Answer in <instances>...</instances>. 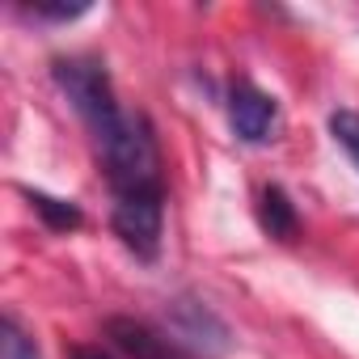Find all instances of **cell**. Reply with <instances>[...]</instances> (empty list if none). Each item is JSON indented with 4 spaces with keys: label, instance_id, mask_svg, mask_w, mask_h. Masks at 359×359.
<instances>
[{
    "label": "cell",
    "instance_id": "9c48e42d",
    "mask_svg": "<svg viewBox=\"0 0 359 359\" xmlns=\"http://www.w3.org/2000/svg\"><path fill=\"white\" fill-rule=\"evenodd\" d=\"M0 359H39L34 338L22 330V321H18L13 313L0 317Z\"/></svg>",
    "mask_w": 359,
    "mask_h": 359
},
{
    "label": "cell",
    "instance_id": "3957f363",
    "mask_svg": "<svg viewBox=\"0 0 359 359\" xmlns=\"http://www.w3.org/2000/svg\"><path fill=\"white\" fill-rule=\"evenodd\" d=\"M114 237L144 262L161 254V233H165V187H140V191H118L114 212H110Z\"/></svg>",
    "mask_w": 359,
    "mask_h": 359
},
{
    "label": "cell",
    "instance_id": "6da1fadb",
    "mask_svg": "<svg viewBox=\"0 0 359 359\" xmlns=\"http://www.w3.org/2000/svg\"><path fill=\"white\" fill-rule=\"evenodd\" d=\"M110 191H140V187H165L161 182V148H156V131L144 114H123V123L97 140Z\"/></svg>",
    "mask_w": 359,
    "mask_h": 359
},
{
    "label": "cell",
    "instance_id": "8992f818",
    "mask_svg": "<svg viewBox=\"0 0 359 359\" xmlns=\"http://www.w3.org/2000/svg\"><path fill=\"white\" fill-rule=\"evenodd\" d=\"M106 338H110L127 359H191L187 346L177 342V338H169V334H161L156 325H148V321H140V317H127V313L106 317Z\"/></svg>",
    "mask_w": 359,
    "mask_h": 359
},
{
    "label": "cell",
    "instance_id": "30bf717a",
    "mask_svg": "<svg viewBox=\"0 0 359 359\" xmlns=\"http://www.w3.org/2000/svg\"><path fill=\"white\" fill-rule=\"evenodd\" d=\"M330 135H334V144H342V148L351 152V161L359 165V114H355V110H334V114H330Z\"/></svg>",
    "mask_w": 359,
    "mask_h": 359
},
{
    "label": "cell",
    "instance_id": "ba28073f",
    "mask_svg": "<svg viewBox=\"0 0 359 359\" xmlns=\"http://www.w3.org/2000/svg\"><path fill=\"white\" fill-rule=\"evenodd\" d=\"M26 199H30V208L43 216V224L47 229H55V233H68V229H81V208L72 203V199H55V195H47V191H26Z\"/></svg>",
    "mask_w": 359,
    "mask_h": 359
},
{
    "label": "cell",
    "instance_id": "7c38bea8",
    "mask_svg": "<svg viewBox=\"0 0 359 359\" xmlns=\"http://www.w3.org/2000/svg\"><path fill=\"white\" fill-rule=\"evenodd\" d=\"M68 359H114V355L102 346H68Z\"/></svg>",
    "mask_w": 359,
    "mask_h": 359
},
{
    "label": "cell",
    "instance_id": "52a82bcc",
    "mask_svg": "<svg viewBox=\"0 0 359 359\" xmlns=\"http://www.w3.org/2000/svg\"><path fill=\"white\" fill-rule=\"evenodd\" d=\"M258 224L275 237V241H296V233H300V216H296V203H292V195L283 191V187H266L262 191V199H258Z\"/></svg>",
    "mask_w": 359,
    "mask_h": 359
},
{
    "label": "cell",
    "instance_id": "277c9868",
    "mask_svg": "<svg viewBox=\"0 0 359 359\" xmlns=\"http://www.w3.org/2000/svg\"><path fill=\"white\" fill-rule=\"evenodd\" d=\"M165 321H169V334L177 342H182L187 351H199L203 359H220V355L233 351V330L199 296H173L165 304Z\"/></svg>",
    "mask_w": 359,
    "mask_h": 359
},
{
    "label": "cell",
    "instance_id": "7a4b0ae2",
    "mask_svg": "<svg viewBox=\"0 0 359 359\" xmlns=\"http://www.w3.org/2000/svg\"><path fill=\"white\" fill-rule=\"evenodd\" d=\"M51 76L64 89V97L72 102V110L81 114V123L89 127L93 144L123 123L127 110L118 106L114 85H110V72H106L102 60H93V55H60L51 64Z\"/></svg>",
    "mask_w": 359,
    "mask_h": 359
},
{
    "label": "cell",
    "instance_id": "8fae6325",
    "mask_svg": "<svg viewBox=\"0 0 359 359\" xmlns=\"http://www.w3.org/2000/svg\"><path fill=\"white\" fill-rule=\"evenodd\" d=\"M26 13H34L43 22H72V18L89 13V5H26Z\"/></svg>",
    "mask_w": 359,
    "mask_h": 359
},
{
    "label": "cell",
    "instance_id": "5b68a950",
    "mask_svg": "<svg viewBox=\"0 0 359 359\" xmlns=\"http://www.w3.org/2000/svg\"><path fill=\"white\" fill-rule=\"evenodd\" d=\"M275 123H279V102L266 89H258L254 81H237L229 89V127L237 140L266 144L275 135Z\"/></svg>",
    "mask_w": 359,
    "mask_h": 359
}]
</instances>
